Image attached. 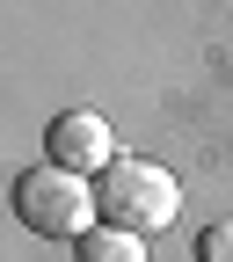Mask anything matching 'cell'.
Returning <instances> with one entry per match:
<instances>
[{
  "label": "cell",
  "mask_w": 233,
  "mask_h": 262,
  "mask_svg": "<svg viewBox=\"0 0 233 262\" xmlns=\"http://www.w3.org/2000/svg\"><path fill=\"white\" fill-rule=\"evenodd\" d=\"M95 211H102V226H117V233H160L175 211H182V189L175 175L160 168V160H139V153H117L102 175H95Z\"/></svg>",
  "instance_id": "6da1fadb"
},
{
  "label": "cell",
  "mask_w": 233,
  "mask_h": 262,
  "mask_svg": "<svg viewBox=\"0 0 233 262\" xmlns=\"http://www.w3.org/2000/svg\"><path fill=\"white\" fill-rule=\"evenodd\" d=\"M15 219H22L37 241H73V248L102 226V211H95V182L51 168V160H37V168L15 175Z\"/></svg>",
  "instance_id": "7a4b0ae2"
},
{
  "label": "cell",
  "mask_w": 233,
  "mask_h": 262,
  "mask_svg": "<svg viewBox=\"0 0 233 262\" xmlns=\"http://www.w3.org/2000/svg\"><path fill=\"white\" fill-rule=\"evenodd\" d=\"M44 160L51 168H66V175H102L110 160H117V131H110V117H95V110H66V117H51V131H44Z\"/></svg>",
  "instance_id": "3957f363"
},
{
  "label": "cell",
  "mask_w": 233,
  "mask_h": 262,
  "mask_svg": "<svg viewBox=\"0 0 233 262\" xmlns=\"http://www.w3.org/2000/svg\"><path fill=\"white\" fill-rule=\"evenodd\" d=\"M73 255H80V262H146V241H139V233H117V226H95Z\"/></svg>",
  "instance_id": "277c9868"
},
{
  "label": "cell",
  "mask_w": 233,
  "mask_h": 262,
  "mask_svg": "<svg viewBox=\"0 0 233 262\" xmlns=\"http://www.w3.org/2000/svg\"><path fill=\"white\" fill-rule=\"evenodd\" d=\"M197 262H233V219H226V226H204V241H197Z\"/></svg>",
  "instance_id": "5b68a950"
}]
</instances>
